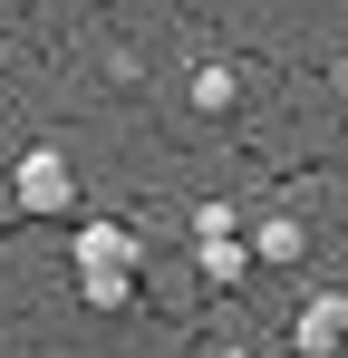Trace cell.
<instances>
[{
    "label": "cell",
    "mask_w": 348,
    "mask_h": 358,
    "mask_svg": "<svg viewBox=\"0 0 348 358\" xmlns=\"http://www.w3.org/2000/svg\"><path fill=\"white\" fill-rule=\"evenodd\" d=\"M194 262H203L213 291H232V281L252 271V242H242V223H232V203H203V223H194Z\"/></svg>",
    "instance_id": "3"
},
{
    "label": "cell",
    "mask_w": 348,
    "mask_h": 358,
    "mask_svg": "<svg viewBox=\"0 0 348 358\" xmlns=\"http://www.w3.org/2000/svg\"><path fill=\"white\" fill-rule=\"evenodd\" d=\"M78 300H87V310H126V300H136V281H78Z\"/></svg>",
    "instance_id": "7"
},
{
    "label": "cell",
    "mask_w": 348,
    "mask_h": 358,
    "mask_svg": "<svg viewBox=\"0 0 348 358\" xmlns=\"http://www.w3.org/2000/svg\"><path fill=\"white\" fill-rule=\"evenodd\" d=\"M194 107L223 117V107H232V68H203V78H194Z\"/></svg>",
    "instance_id": "6"
},
{
    "label": "cell",
    "mask_w": 348,
    "mask_h": 358,
    "mask_svg": "<svg viewBox=\"0 0 348 358\" xmlns=\"http://www.w3.org/2000/svg\"><path fill=\"white\" fill-rule=\"evenodd\" d=\"M290 349H300V358H339L348 349V291H310V300H300Z\"/></svg>",
    "instance_id": "4"
},
{
    "label": "cell",
    "mask_w": 348,
    "mask_h": 358,
    "mask_svg": "<svg viewBox=\"0 0 348 358\" xmlns=\"http://www.w3.org/2000/svg\"><path fill=\"white\" fill-rule=\"evenodd\" d=\"M213 358H271V349H213Z\"/></svg>",
    "instance_id": "8"
},
{
    "label": "cell",
    "mask_w": 348,
    "mask_h": 358,
    "mask_svg": "<svg viewBox=\"0 0 348 358\" xmlns=\"http://www.w3.org/2000/svg\"><path fill=\"white\" fill-rule=\"evenodd\" d=\"M68 262H78V281H136V233L107 223V213H87L78 242H68Z\"/></svg>",
    "instance_id": "2"
},
{
    "label": "cell",
    "mask_w": 348,
    "mask_h": 358,
    "mask_svg": "<svg viewBox=\"0 0 348 358\" xmlns=\"http://www.w3.org/2000/svg\"><path fill=\"white\" fill-rule=\"evenodd\" d=\"M10 203L39 213V223H49V213H78V165H68L58 145H29V155L10 165Z\"/></svg>",
    "instance_id": "1"
},
{
    "label": "cell",
    "mask_w": 348,
    "mask_h": 358,
    "mask_svg": "<svg viewBox=\"0 0 348 358\" xmlns=\"http://www.w3.org/2000/svg\"><path fill=\"white\" fill-rule=\"evenodd\" d=\"M300 252H310V233H300L290 213H271V223L252 233V262H300Z\"/></svg>",
    "instance_id": "5"
}]
</instances>
